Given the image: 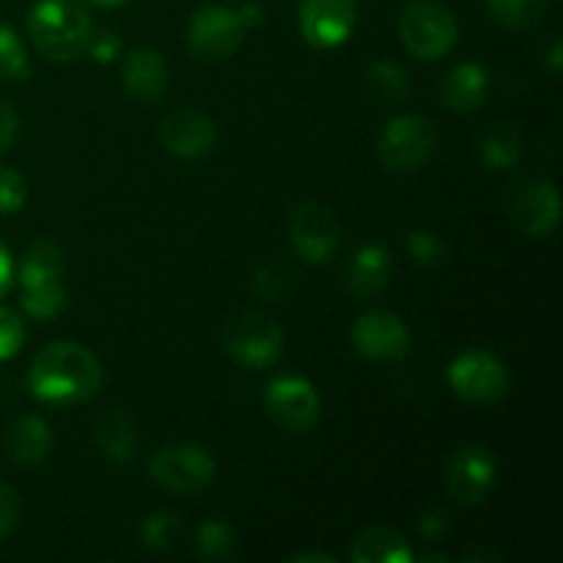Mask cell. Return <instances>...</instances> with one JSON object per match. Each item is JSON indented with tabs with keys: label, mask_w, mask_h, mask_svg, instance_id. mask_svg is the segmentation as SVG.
Returning a JSON list of instances; mask_svg holds the SVG:
<instances>
[{
	"label": "cell",
	"mask_w": 563,
	"mask_h": 563,
	"mask_svg": "<svg viewBox=\"0 0 563 563\" xmlns=\"http://www.w3.org/2000/svg\"><path fill=\"white\" fill-rule=\"evenodd\" d=\"M445 528H449V520H445L440 511H427V515L421 517V522H418V533H421L423 539H440L445 533Z\"/></svg>",
	"instance_id": "obj_36"
},
{
	"label": "cell",
	"mask_w": 563,
	"mask_h": 563,
	"mask_svg": "<svg viewBox=\"0 0 563 563\" xmlns=\"http://www.w3.org/2000/svg\"><path fill=\"white\" fill-rule=\"evenodd\" d=\"M506 212L515 229L526 236L542 240V236L555 234L561 223V192L559 187L542 176L522 179L520 185L511 187L506 198Z\"/></svg>",
	"instance_id": "obj_11"
},
{
	"label": "cell",
	"mask_w": 563,
	"mask_h": 563,
	"mask_svg": "<svg viewBox=\"0 0 563 563\" xmlns=\"http://www.w3.org/2000/svg\"><path fill=\"white\" fill-rule=\"evenodd\" d=\"M124 91L137 104H157L168 91V64L154 47H132L121 66Z\"/></svg>",
	"instance_id": "obj_17"
},
{
	"label": "cell",
	"mask_w": 563,
	"mask_h": 563,
	"mask_svg": "<svg viewBox=\"0 0 563 563\" xmlns=\"http://www.w3.org/2000/svg\"><path fill=\"white\" fill-rule=\"evenodd\" d=\"M181 537V520L174 511H154L152 517H146V522L141 526V542L143 548L152 550V553H168L176 548Z\"/></svg>",
	"instance_id": "obj_27"
},
{
	"label": "cell",
	"mask_w": 563,
	"mask_h": 563,
	"mask_svg": "<svg viewBox=\"0 0 563 563\" xmlns=\"http://www.w3.org/2000/svg\"><path fill=\"white\" fill-rule=\"evenodd\" d=\"M247 25L240 11L201 5L187 25V47L201 60H225L242 47Z\"/></svg>",
	"instance_id": "obj_12"
},
{
	"label": "cell",
	"mask_w": 563,
	"mask_h": 563,
	"mask_svg": "<svg viewBox=\"0 0 563 563\" xmlns=\"http://www.w3.org/2000/svg\"><path fill=\"white\" fill-rule=\"evenodd\" d=\"M352 563H410L416 553L410 548V539L390 526H372L352 542Z\"/></svg>",
	"instance_id": "obj_22"
},
{
	"label": "cell",
	"mask_w": 563,
	"mask_h": 563,
	"mask_svg": "<svg viewBox=\"0 0 563 563\" xmlns=\"http://www.w3.org/2000/svg\"><path fill=\"white\" fill-rule=\"evenodd\" d=\"M366 88L377 102L399 104L410 93V75L394 58H377L366 69Z\"/></svg>",
	"instance_id": "obj_24"
},
{
	"label": "cell",
	"mask_w": 563,
	"mask_h": 563,
	"mask_svg": "<svg viewBox=\"0 0 563 563\" xmlns=\"http://www.w3.org/2000/svg\"><path fill=\"white\" fill-rule=\"evenodd\" d=\"M352 344L363 361L394 363L410 355L412 339L401 317H396L394 311H385V308H374V311L361 313L355 319Z\"/></svg>",
	"instance_id": "obj_13"
},
{
	"label": "cell",
	"mask_w": 563,
	"mask_h": 563,
	"mask_svg": "<svg viewBox=\"0 0 563 563\" xmlns=\"http://www.w3.org/2000/svg\"><path fill=\"white\" fill-rule=\"evenodd\" d=\"M27 75V53L22 38L0 22V80H22Z\"/></svg>",
	"instance_id": "obj_29"
},
{
	"label": "cell",
	"mask_w": 563,
	"mask_h": 563,
	"mask_svg": "<svg viewBox=\"0 0 563 563\" xmlns=\"http://www.w3.org/2000/svg\"><path fill=\"white\" fill-rule=\"evenodd\" d=\"M5 443H9V454L16 465L36 467L42 462H47V456L53 454L55 438L53 429L47 427L44 418L20 416L9 423Z\"/></svg>",
	"instance_id": "obj_20"
},
{
	"label": "cell",
	"mask_w": 563,
	"mask_h": 563,
	"mask_svg": "<svg viewBox=\"0 0 563 563\" xmlns=\"http://www.w3.org/2000/svg\"><path fill=\"white\" fill-rule=\"evenodd\" d=\"M489 91H493V77H489L487 66L476 64V60H465V64L454 66L443 77L440 102L451 113H473V110L487 102Z\"/></svg>",
	"instance_id": "obj_19"
},
{
	"label": "cell",
	"mask_w": 563,
	"mask_h": 563,
	"mask_svg": "<svg viewBox=\"0 0 563 563\" xmlns=\"http://www.w3.org/2000/svg\"><path fill=\"white\" fill-rule=\"evenodd\" d=\"M407 251L418 267H438L445 262V242L434 231H412L407 236Z\"/></svg>",
	"instance_id": "obj_30"
},
{
	"label": "cell",
	"mask_w": 563,
	"mask_h": 563,
	"mask_svg": "<svg viewBox=\"0 0 563 563\" xmlns=\"http://www.w3.org/2000/svg\"><path fill=\"white\" fill-rule=\"evenodd\" d=\"M449 385L467 405H498L511 388L506 363L489 350H465L451 361Z\"/></svg>",
	"instance_id": "obj_7"
},
{
	"label": "cell",
	"mask_w": 563,
	"mask_h": 563,
	"mask_svg": "<svg viewBox=\"0 0 563 563\" xmlns=\"http://www.w3.org/2000/svg\"><path fill=\"white\" fill-rule=\"evenodd\" d=\"M498 482V460L487 445H462L449 462V473H445V487L456 504H482L489 498Z\"/></svg>",
	"instance_id": "obj_14"
},
{
	"label": "cell",
	"mask_w": 563,
	"mask_h": 563,
	"mask_svg": "<svg viewBox=\"0 0 563 563\" xmlns=\"http://www.w3.org/2000/svg\"><path fill=\"white\" fill-rule=\"evenodd\" d=\"M16 135H20V115L5 99H0V157L14 146Z\"/></svg>",
	"instance_id": "obj_35"
},
{
	"label": "cell",
	"mask_w": 563,
	"mask_h": 563,
	"mask_svg": "<svg viewBox=\"0 0 563 563\" xmlns=\"http://www.w3.org/2000/svg\"><path fill=\"white\" fill-rule=\"evenodd\" d=\"M438 148V132L427 115L401 113L383 130L377 141L379 163L390 174H416L432 159Z\"/></svg>",
	"instance_id": "obj_5"
},
{
	"label": "cell",
	"mask_w": 563,
	"mask_h": 563,
	"mask_svg": "<svg viewBox=\"0 0 563 563\" xmlns=\"http://www.w3.org/2000/svg\"><path fill=\"white\" fill-rule=\"evenodd\" d=\"M487 11L509 31H531L548 14V0H487Z\"/></svg>",
	"instance_id": "obj_25"
},
{
	"label": "cell",
	"mask_w": 563,
	"mask_h": 563,
	"mask_svg": "<svg viewBox=\"0 0 563 563\" xmlns=\"http://www.w3.org/2000/svg\"><path fill=\"white\" fill-rule=\"evenodd\" d=\"M253 291L267 302H280L295 291V273L284 264H267L253 275Z\"/></svg>",
	"instance_id": "obj_28"
},
{
	"label": "cell",
	"mask_w": 563,
	"mask_h": 563,
	"mask_svg": "<svg viewBox=\"0 0 563 563\" xmlns=\"http://www.w3.org/2000/svg\"><path fill=\"white\" fill-rule=\"evenodd\" d=\"M236 553V531L225 520H207L196 531V555L201 561H229Z\"/></svg>",
	"instance_id": "obj_26"
},
{
	"label": "cell",
	"mask_w": 563,
	"mask_h": 563,
	"mask_svg": "<svg viewBox=\"0 0 563 563\" xmlns=\"http://www.w3.org/2000/svg\"><path fill=\"white\" fill-rule=\"evenodd\" d=\"M20 517H22L20 495H16L11 487H5V484H0V542L16 531Z\"/></svg>",
	"instance_id": "obj_34"
},
{
	"label": "cell",
	"mask_w": 563,
	"mask_h": 563,
	"mask_svg": "<svg viewBox=\"0 0 563 563\" xmlns=\"http://www.w3.org/2000/svg\"><path fill=\"white\" fill-rule=\"evenodd\" d=\"M93 443H97L99 454L104 460L115 462V465H126V462L135 460L141 438H137V427L130 412L113 407L93 423Z\"/></svg>",
	"instance_id": "obj_21"
},
{
	"label": "cell",
	"mask_w": 563,
	"mask_h": 563,
	"mask_svg": "<svg viewBox=\"0 0 563 563\" xmlns=\"http://www.w3.org/2000/svg\"><path fill=\"white\" fill-rule=\"evenodd\" d=\"M102 363L75 341L47 344L27 368V388L44 405L71 407L93 399L102 388Z\"/></svg>",
	"instance_id": "obj_1"
},
{
	"label": "cell",
	"mask_w": 563,
	"mask_h": 563,
	"mask_svg": "<svg viewBox=\"0 0 563 563\" xmlns=\"http://www.w3.org/2000/svg\"><path fill=\"white\" fill-rule=\"evenodd\" d=\"M86 3L99 5V9H119V5L130 3V0H86Z\"/></svg>",
	"instance_id": "obj_40"
},
{
	"label": "cell",
	"mask_w": 563,
	"mask_h": 563,
	"mask_svg": "<svg viewBox=\"0 0 563 563\" xmlns=\"http://www.w3.org/2000/svg\"><path fill=\"white\" fill-rule=\"evenodd\" d=\"M159 143L168 154L179 159H201L218 143L214 121L198 108H176L159 121Z\"/></svg>",
	"instance_id": "obj_16"
},
{
	"label": "cell",
	"mask_w": 563,
	"mask_h": 563,
	"mask_svg": "<svg viewBox=\"0 0 563 563\" xmlns=\"http://www.w3.org/2000/svg\"><path fill=\"white\" fill-rule=\"evenodd\" d=\"M291 563H335L339 559L330 553H297L289 559Z\"/></svg>",
	"instance_id": "obj_39"
},
{
	"label": "cell",
	"mask_w": 563,
	"mask_h": 563,
	"mask_svg": "<svg viewBox=\"0 0 563 563\" xmlns=\"http://www.w3.org/2000/svg\"><path fill=\"white\" fill-rule=\"evenodd\" d=\"M11 284H14V258H11L9 247L0 242V300L9 295Z\"/></svg>",
	"instance_id": "obj_37"
},
{
	"label": "cell",
	"mask_w": 563,
	"mask_h": 563,
	"mask_svg": "<svg viewBox=\"0 0 563 563\" xmlns=\"http://www.w3.org/2000/svg\"><path fill=\"white\" fill-rule=\"evenodd\" d=\"M544 66H548L550 77H559L561 69H563V44L555 38L553 44H550L548 55H544Z\"/></svg>",
	"instance_id": "obj_38"
},
{
	"label": "cell",
	"mask_w": 563,
	"mask_h": 563,
	"mask_svg": "<svg viewBox=\"0 0 563 563\" xmlns=\"http://www.w3.org/2000/svg\"><path fill=\"white\" fill-rule=\"evenodd\" d=\"M289 245L311 267L328 264L339 253L341 225L322 201H302L289 214Z\"/></svg>",
	"instance_id": "obj_10"
},
{
	"label": "cell",
	"mask_w": 563,
	"mask_h": 563,
	"mask_svg": "<svg viewBox=\"0 0 563 563\" xmlns=\"http://www.w3.org/2000/svg\"><path fill=\"white\" fill-rule=\"evenodd\" d=\"M390 275H394V262L388 247L379 242H363L346 264L344 284L355 300H372L388 289Z\"/></svg>",
	"instance_id": "obj_18"
},
{
	"label": "cell",
	"mask_w": 563,
	"mask_h": 563,
	"mask_svg": "<svg viewBox=\"0 0 563 563\" xmlns=\"http://www.w3.org/2000/svg\"><path fill=\"white\" fill-rule=\"evenodd\" d=\"M357 25V0H300V33L313 49L350 42Z\"/></svg>",
	"instance_id": "obj_15"
},
{
	"label": "cell",
	"mask_w": 563,
	"mask_h": 563,
	"mask_svg": "<svg viewBox=\"0 0 563 563\" xmlns=\"http://www.w3.org/2000/svg\"><path fill=\"white\" fill-rule=\"evenodd\" d=\"M91 31V16L82 0H38L27 16L33 47L55 64L80 58Z\"/></svg>",
	"instance_id": "obj_2"
},
{
	"label": "cell",
	"mask_w": 563,
	"mask_h": 563,
	"mask_svg": "<svg viewBox=\"0 0 563 563\" xmlns=\"http://www.w3.org/2000/svg\"><path fill=\"white\" fill-rule=\"evenodd\" d=\"M64 251L53 240H36L25 247L16 267L22 286V311L38 322H49L66 306Z\"/></svg>",
	"instance_id": "obj_3"
},
{
	"label": "cell",
	"mask_w": 563,
	"mask_h": 563,
	"mask_svg": "<svg viewBox=\"0 0 563 563\" xmlns=\"http://www.w3.org/2000/svg\"><path fill=\"white\" fill-rule=\"evenodd\" d=\"M223 346L231 361L242 368H269L284 355V330L264 313L245 311L223 328Z\"/></svg>",
	"instance_id": "obj_8"
},
{
	"label": "cell",
	"mask_w": 563,
	"mask_h": 563,
	"mask_svg": "<svg viewBox=\"0 0 563 563\" xmlns=\"http://www.w3.org/2000/svg\"><path fill=\"white\" fill-rule=\"evenodd\" d=\"M82 53L91 55L93 64H113V60L121 55L119 33L110 31V27H102V31H91V36H88L86 49H82Z\"/></svg>",
	"instance_id": "obj_33"
},
{
	"label": "cell",
	"mask_w": 563,
	"mask_h": 563,
	"mask_svg": "<svg viewBox=\"0 0 563 563\" xmlns=\"http://www.w3.org/2000/svg\"><path fill=\"white\" fill-rule=\"evenodd\" d=\"M25 344V324L14 308L0 306V363L11 361Z\"/></svg>",
	"instance_id": "obj_32"
},
{
	"label": "cell",
	"mask_w": 563,
	"mask_h": 563,
	"mask_svg": "<svg viewBox=\"0 0 563 563\" xmlns=\"http://www.w3.org/2000/svg\"><path fill=\"white\" fill-rule=\"evenodd\" d=\"M399 36L418 60H443L460 38V20L440 0H410L401 9Z\"/></svg>",
	"instance_id": "obj_4"
},
{
	"label": "cell",
	"mask_w": 563,
	"mask_h": 563,
	"mask_svg": "<svg viewBox=\"0 0 563 563\" xmlns=\"http://www.w3.org/2000/svg\"><path fill=\"white\" fill-rule=\"evenodd\" d=\"M27 181L11 165H0V214H14L25 207Z\"/></svg>",
	"instance_id": "obj_31"
},
{
	"label": "cell",
	"mask_w": 563,
	"mask_h": 563,
	"mask_svg": "<svg viewBox=\"0 0 563 563\" xmlns=\"http://www.w3.org/2000/svg\"><path fill=\"white\" fill-rule=\"evenodd\" d=\"M478 154L493 170H511L522 159V135L509 121H495L478 137Z\"/></svg>",
	"instance_id": "obj_23"
},
{
	"label": "cell",
	"mask_w": 563,
	"mask_h": 563,
	"mask_svg": "<svg viewBox=\"0 0 563 563\" xmlns=\"http://www.w3.org/2000/svg\"><path fill=\"white\" fill-rule=\"evenodd\" d=\"M214 456L198 443H170L148 456V476L174 495L203 493L214 482Z\"/></svg>",
	"instance_id": "obj_6"
},
{
	"label": "cell",
	"mask_w": 563,
	"mask_h": 563,
	"mask_svg": "<svg viewBox=\"0 0 563 563\" xmlns=\"http://www.w3.org/2000/svg\"><path fill=\"white\" fill-rule=\"evenodd\" d=\"M264 410L269 421L289 434H306L322 418L317 388L300 374H280L264 390Z\"/></svg>",
	"instance_id": "obj_9"
}]
</instances>
